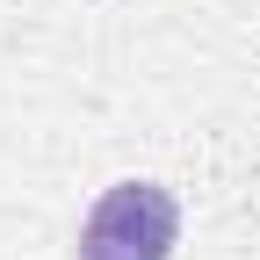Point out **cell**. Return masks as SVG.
<instances>
[{"label":"cell","mask_w":260,"mask_h":260,"mask_svg":"<svg viewBox=\"0 0 260 260\" xmlns=\"http://www.w3.org/2000/svg\"><path fill=\"white\" fill-rule=\"evenodd\" d=\"M181 246V195L167 181H109L80 217V260H174Z\"/></svg>","instance_id":"cell-1"}]
</instances>
